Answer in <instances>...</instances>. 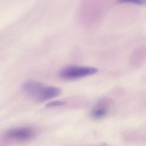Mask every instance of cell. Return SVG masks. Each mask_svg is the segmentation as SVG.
Instances as JSON below:
<instances>
[{
	"label": "cell",
	"mask_w": 146,
	"mask_h": 146,
	"mask_svg": "<svg viewBox=\"0 0 146 146\" xmlns=\"http://www.w3.org/2000/svg\"><path fill=\"white\" fill-rule=\"evenodd\" d=\"M22 89L25 95L35 101L43 102L58 97L61 94V89L55 86L45 85L37 81L24 83Z\"/></svg>",
	"instance_id": "cell-1"
},
{
	"label": "cell",
	"mask_w": 146,
	"mask_h": 146,
	"mask_svg": "<svg viewBox=\"0 0 146 146\" xmlns=\"http://www.w3.org/2000/svg\"><path fill=\"white\" fill-rule=\"evenodd\" d=\"M38 135L36 128L31 126H21L11 128L3 135V139L10 141L25 142L35 139Z\"/></svg>",
	"instance_id": "cell-2"
},
{
	"label": "cell",
	"mask_w": 146,
	"mask_h": 146,
	"mask_svg": "<svg viewBox=\"0 0 146 146\" xmlns=\"http://www.w3.org/2000/svg\"><path fill=\"white\" fill-rule=\"evenodd\" d=\"M96 68L84 66L70 65L62 68L59 76L65 80H73L86 77L98 72Z\"/></svg>",
	"instance_id": "cell-3"
},
{
	"label": "cell",
	"mask_w": 146,
	"mask_h": 146,
	"mask_svg": "<svg viewBox=\"0 0 146 146\" xmlns=\"http://www.w3.org/2000/svg\"><path fill=\"white\" fill-rule=\"evenodd\" d=\"M108 111V106L106 103L104 101L100 102L91 110L90 117L93 119H101L106 116Z\"/></svg>",
	"instance_id": "cell-4"
},
{
	"label": "cell",
	"mask_w": 146,
	"mask_h": 146,
	"mask_svg": "<svg viewBox=\"0 0 146 146\" xmlns=\"http://www.w3.org/2000/svg\"><path fill=\"white\" fill-rule=\"evenodd\" d=\"M122 3H132L138 5H146V0H118Z\"/></svg>",
	"instance_id": "cell-5"
},
{
	"label": "cell",
	"mask_w": 146,
	"mask_h": 146,
	"mask_svg": "<svg viewBox=\"0 0 146 146\" xmlns=\"http://www.w3.org/2000/svg\"><path fill=\"white\" fill-rule=\"evenodd\" d=\"M66 104L64 101H55L51 102H48L46 105V106L48 108H54L56 107L61 106Z\"/></svg>",
	"instance_id": "cell-6"
}]
</instances>
